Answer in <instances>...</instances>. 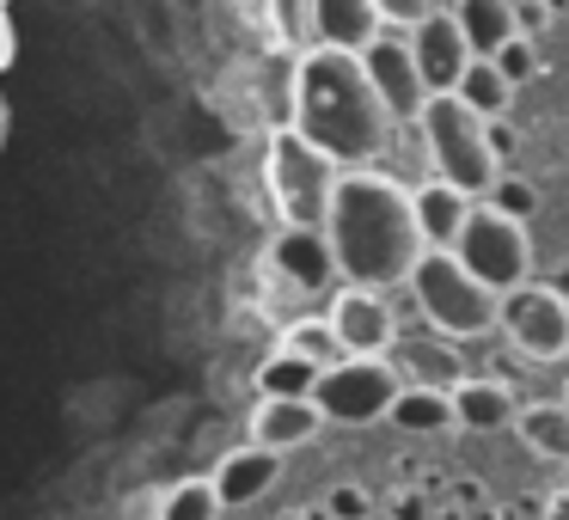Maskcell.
Instances as JSON below:
<instances>
[{
    "label": "cell",
    "instance_id": "cell-26",
    "mask_svg": "<svg viewBox=\"0 0 569 520\" xmlns=\"http://www.w3.org/2000/svg\"><path fill=\"white\" fill-rule=\"evenodd\" d=\"M490 62H496V68H502V74H508V80H515V87H520V80H527V74H532V62H539V56H532V38H527V31H515V38H508V43H502V50H496V56H490Z\"/></svg>",
    "mask_w": 569,
    "mask_h": 520
},
{
    "label": "cell",
    "instance_id": "cell-14",
    "mask_svg": "<svg viewBox=\"0 0 569 520\" xmlns=\"http://www.w3.org/2000/svg\"><path fill=\"white\" fill-rule=\"evenodd\" d=\"M380 7L373 0H307V31L312 43H331V50L361 56L373 38H380Z\"/></svg>",
    "mask_w": 569,
    "mask_h": 520
},
{
    "label": "cell",
    "instance_id": "cell-12",
    "mask_svg": "<svg viewBox=\"0 0 569 520\" xmlns=\"http://www.w3.org/2000/svg\"><path fill=\"white\" fill-rule=\"evenodd\" d=\"M405 38H410V56H417L429 92H453V80L466 74V62H471L459 19L447 13V7H435V13H422L417 26H405Z\"/></svg>",
    "mask_w": 569,
    "mask_h": 520
},
{
    "label": "cell",
    "instance_id": "cell-6",
    "mask_svg": "<svg viewBox=\"0 0 569 520\" xmlns=\"http://www.w3.org/2000/svg\"><path fill=\"white\" fill-rule=\"evenodd\" d=\"M459 263H466L471 276H483V282L496 288V294H508L515 282H527L532 276V239H527V214L502 209V202L478 197L466 214V227H459L453 239Z\"/></svg>",
    "mask_w": 569,
    "mask_h": 520
},
{
    "label": "cell",
    "instance_id": "cell-31",
    "mask_svg": "<svg viewBox=\"0 0 569 520\" xmlns=\"http://www.w3.org/2000/svg\"><path fill=\"white\" fill-rule=\"evenodd\" d=\"M435 7H453V0H435Z\"/></svg>",
    "mask_w": 569,
    "mask_h": 520
},
{
    "label": "cell",
    "instance_id": "cell-30",
    "mask_svg": "<svg viewBox=\"0 0 569 520\" xmlns=\"http://www.w3.org/2000/svg\"><path fill=\"white\" fill-rule=\"evenodd\" d=\"M0 136H7V104H0Z\"/></svg>",
    "mask_w": 569,
    "mask_h": 520
},
{
    "label": "cell",
    "instance_id": "cell-8",
    "mask_svg": "<svg viewBox=\"0 0 569 520\" xmlns=\"http://www.w3.org/2000/svg\"><path fill=\"white\" fill-rule=\"evenodd\" d=\"M496 331H502L527 361H563L569 356V300L557 294V288L515 282L496 300Z\"/></svg>",
    "mask_w": 569,
    "mask_h": 520
},
{
    "label": "cell",
    "instance_id": "cell-1",
    "mask_svg": "<svg viewBox=\"0 0 569 520\" xmlns=\"http://www.w3.org/2000/svg\"><path fill=\"white\" fill-rule=\"evenodd\" d=\"M325 239L343 282L361 288H398L410 263L422 258V227L410 209V190L380 166H343L325 209Z\"/></svg>",
    "mask_w": 569,
    "mask_h": 520
},
{
    "label": "cell",
    "instance_id": "cell-9",
    "mask_svg": "<svg viewBox=\"0 0 569 520\" xmlns=\"http://www.w3.org/2000/svg\"><path fill=\"white\" fill-rule=\"evenodd\" d=\"M361 68H368L373 92H380V104L392 111V123H417V111L429 104V80H422L417 56H410V38L398 26H380V38L361 50Z\"/></svg>",
    "mask_w": 569,
    "mask_h": 520
},
{
    "label": "cell",
    "instance_id": "cell-23",
    "mask_svg": "<svg viewBox=\"0 0 569 520\" xmlns=\"http://www.w3.org/2000/svg\"><path fill=\"white\" fill-rule=\"evenodd\" d=\"M214 514H221V490H214L209 471L202 478H178L160 496V520H214Z\"/></svg>",
    "mask_w": 569,
    "mask_h": 520
},
{
    "label": "cell",
    "instance_id": "cell-13",
    "mask_svg": "<svg viewBox=\"0 0 569 520\" xmlns=\"http://www.w3.org/2000/svg\"><path fill=\"white\" fill-rule=\"evenodd\" d=\"M209 478H214V490H221V508H251V502H263V496L276 490V478H282V453L263 447V441H246V447H233Z\"/></svg>",
    "mask_w": 569,
    "mask_h": 520
},
{
    "label": "cell",
    "instance_id": "cell-11",
    "mask_svg": "<svg viewBox=\"0 0 569 520\" xmlns=\"http://www.w3.org/2000/svg\"><path fill=\"white\" fill-rule=\"evenodd\" d=\"M270 270L282 276L288 288H300V294H325V288H337V258H331L325 227L282 221V233H276V246H270Z\"/></svg>",
    "mask_w": 569,
    "mask_h": 520
},
{
    "label": "cell",
    "instance_id": "cell-2",
    "mask_svg": "<svg viewBox=\"0 0 569 520\" xmlns=\"http://www.w3.org/2000/svg\"><path fill=\"white\" fill-rule=\"evenodd\" d=\"M295 129L319 141L337 166H373L398 136L361 56L331 50V43H312L295 62Z\"/></svg>",
    "mask_w": 569,
    "mask_h": 520
},
{
    "label": "cell",
    "instance_id": "cell-28",
    "mask_svg": "<svg viewBox=\"0 0 569 520\" xmlns=\"http://www.w3.org/2000/svg\"><path fill=\"white\" fill-rule=\"evenodd\" d=\"M13 62V19H7V0H0V74Z\"/></svg>",
    "mask_w": 569,
    "mask_h": 520
},
{
    "label": "cell",
    "instance_id": "cell-16",
    "mask_svg": "<svg viewBox=\"0 0 569 520\" xmlns=\"http://www.w3.org/2000/svg\"><path fill=\"white\" fill-rule=\"evenodd\" d=\"M325 429V410L312 398H288V392H263L258 417H251V441L276 447V453H295V447L319 441Z\"/></svg>",
    "mask_w": 569,
    "mask_h": 520
},
{
    "label": "cell",
    "instance_id": "cell-22",
    "mask_svg": "<svg viewBox=\"0 0 569 520\" xmlns=\"http://www.w3.org/2000/svg\"><path fill=\"white\" fill-rule=\"evenodd\" d=\"M453 92H459V99H466L478 117H490V123L508 111V104H515V80H508L502 68L490 62V56H471V62H466V74L453 80Z\"/></svg>",
    "mask_w": 569,
    "mask_h": 520
},
{
    "label": "cell",
    "instance_id": "cell-15",
    "mask_svg": "<svg viewBox=\"0 0 569 520\" xmlns=\"http://www.w3.org/2000/svg\"><path fill=\"white\" fill-rule=\"evenodd\" d=\"M447 392H453V429H466V434H496V429H508L515 410H520L515 386L483 380V373H459Z\"/></svg>",
    "mask_w": 569,
    "mask_h": 520
},
{
    "label": "cell",
    "instance_id": "cell-27",
    "mask_svg": "<svg viewBox=\"0 0 569 520\" xmlns=\"http://www.w3.org/2000/svg\"><path fill=\"white\" fill-rule=\"evenodd\" d=\"M373 7H380V19H386V26H398V31L417 26L422 13H435V0H373Z\"/></svg>",
    "mask_w": 569,
    "mask_h": 520
},
{
    "label": "cell",
    "instance_id": "cell-4",
    "mask_svg": "<svg viewBox=\"0 0 569 520\" xmlns=\"http://www.w3.org/2000/svg\"><path fill=\"white\" fill-rule=\"evenodd\" d=\"M405 288H410V300H417L422 324L453 337V343H471V337L496 331V300L502 294H496L483 276H471L453 246H422V258L410 263Z\"/></svg>",
    "mask_w": 569,
    "mask_h": 520
},
{
    "label": "cell",
    "instance_id": "cell-21",
    "mask_svg": "<svg viewBox=\"0 0 569 520\" xmlns=\"http://www.w3.org/2000/svg\"><path fill=\"white\" fill-rule=\"evenodd\" d=\"M508 429L539 459H569V404H520Z\"/></svg>",
    "mask_w": 569,
    "mask_h": 520
},
{
    "label": "cell",
    "instance_id": "cell-7",
    "mask_svg": "<svg viewBox=\"0 0 569 520\" xmlns=\"http://www.w3.org/2000/svg\"><path fill=\"white\" fill-rule=\"evenodd\" d=\"M398 392V368L392 356H337L331 368L312 386V404L325 410V422H343V429H368L386 417Z\"/></svg>",
    "mask_w": 569,
    "mask_h": 520
},
{
    "label": "cell",
    "instance_id": "cell-10",
    "mask_svg": "<svg viewBox=\"0 0 569 520\" xmlns=\"http://www.w3.org/2000/svg\"><path fill=\"white\" fill-rule=\"evenodd\" d=\"M331 331L343 343V356H386L398 337V319L386 307V288H361V282H343L331 294Z\"/></svg>",
    "mask_w": 569,
    "mask_h": 520
},
{
    "label": "cell",
    "instance_id": "cell-25",
    "mask_svg": "<svg viewBox=\"0 0 569 520\" xmlns=\"http://www.w3.org/2000/svg\"><path fill=\"white\" fill-rule=\"evenodd\" d=\"M282 349H295L300 361H312V368H331L337 356H343V343H337V331H331V319H295L282 331Z\"/></svg>",
    "mask_w": 569,
    "mask_h": 520
},
{
    "label": "cell",
    "instance_id": "cell-24",
    "mask_svg": "<svg viewBox=\"0 0 569 520\" xmlns=\"http://www.w3.org/2000/svg\"><path fill=\"white\" fill-rule=\"evenodd\" d=\"M258 386H263V392H288V398H312V386H319V368H312V361H300L295 349L276 343V356L258 368Z\"/></svg>",
    "mask_w": 569,
    "mask_h": 520
},
{
    "label": "cell",
    "instance_id": "cell-29",
    "mask_svg": "<svg viewBox=\"0 0 569 520\" xmlns=\"http://www.w3.org/2000/svg\"><path fill=\"white\" fill-rule=\"evenodd\" d=\"M129 514H160V496H129Z\"/></svg>",
    "mask_w": 569,
    "mask_h": 520
},
{
    "label": "cell",
    "instance_id": "cell-17",
    "mask_svg": "<svg viewBox=\"0 0 569 520\" xmlns=\"http://www.w3.org/2000/svg\"><path fill=\"white\" fill-rule=\"evenodd\" d=\"M392 368H398V380L405 386H453L459 373H466V361H459V349H453V337H441V331H429V337H392Z\"/></svg>",
    "mask_w": 569,
    "mask_h": 520
},
{
    "label": "cell",
    "instance_id": "cell-20",
    "mask_svg": "<svg viewBox=\"0 0 569 520\" xmlns=\"http://www.w3.org/2000/svg\"><path fill=\"white\" fill-rule=\"evenodd\" d=\"M447 13L459 19V31H466V50H471V56H496V50H502V43L520 31L515 0H453Z\"/></svg>",
    "mask_w": 569,
    "mask_h": 520
},
{
    "label": "cell",
    "instance_id": "cell-19",
    "mask_svg": "<svg viewBox=\"0 0 569 520\" xmlns=\"http://www.w3.org/2000/svg\"><path fill=\"white\" fill-rule=\"evenodd\" d=\"M386 417H392V429H405V434H447L453 429V392H447V386H405L398 380Z\"/></svg>",
    "mask_w": 569,
    "mask_h": 520
},
{
    "label": "cell",
    "instance_id": "cell-5",
    "mask_svg": "<svg viewBox=\"0 0 569 520\" xmlns=\"http://www.w3.org/2000/svg\"><path fill=\"white\" fill-rule=\"evenodd\" d=\"M263 172H270V197H276V214H282V221L319 227L325 209H331V190H337V172H343V166H337L319 141H307L288 123L270 136V166H263Z\"/></svg>",
    "mask_w": 569,
    "mask_h": 520
},
{
    "label": "cell",
    "instance_id": "cell-3",
    "mask_svg": "<svg viewBox=\"0 0 569 520\" xmlns=\"http://www.w3.org/2000/svg\"><path fill=\"white\" fill-rule=\"evenodd\" d=\"M422 129V153H429V172L459 184L466 197H490V184L502 178V153H496L490 117H478L459 92H429V104L417 111Z\"/></svg>",
    "mask_w": 569,
    "mask_h": 520
},
{
    "label": "cell",
    "instance_id": "cell-18",
    "mask_svg": "<svg viewBox=\"0 0 569 520\" xmlns=\"http://www.w3.org/2000/svg\"><path fill=\"white\" fill-rule=\"evenodd\" d=\"M471 202L459 184H447V178H429L422 190H410V209H417V227H422V246H453L459 227H466Z\"/></svg>",
    "mask_w": 569,
    "mask_h": 520
}]
</instances>
